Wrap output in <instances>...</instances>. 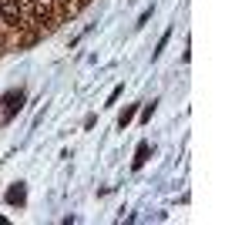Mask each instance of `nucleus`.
<instances>
[{
  "label": "nucleus",
  "instance_id": "nucleus-4",
  "mask_svg": "<svg viewBox=\"0 0 252 225\" xmlns=\"http://www.w3.org/2000/svg\"><path fill=\"white\" fill-rule=\"evenodd\" d=\"M145 161H148V145L141 141V145H138V155H135V168H141Z\"/></svg>",
  "mask_w": 252,
  "mask_h": 225
},
{
  "label": "nucleus",
  "instance_id": "nucleus-3",
  "mask_svg": "<svg viewBox=\"0 0 252 225\" xmlns=\"http://www.w3.org/2000/svg\"><path fill=\"white\" fill-rule=\"evenodd\" d=\"M24 198H27V192H24V182H17V185L7 188V202H10V205H24Z\"/></svg>",
  "mask_w": 252,
  "mask_h": 225
},
{
  "label": "nucleus",
  "instance_id": "nucleus-1",
  "mask_svg": "<svg viewBox=\"0 0 252 225\" xmlns=\"http://www.w3.org/2000/svg\"><path fill=\"white\" fill-rule=\"evenodd\" d=\"M0 20H3L7 27H20V24H24V7H20V0H0Z\"/></svg>",
  "mask_w": 252,
  "mask_h": 225
},
{
  "label": "nucleus",
  "instance_id": "nucleus-2",
  "mask_svg": "<svg viewBox=\"0 0 252 225\" xmlns=\"http://www.w3.org/2000/svg\"><path fill=\"white\" fill-rule=\"evenodd\" d=\"M20 104H24V91H7L3 94V111H0V125H3V121H10V114L14 111H20Z\"/></svg>",
  "mask_w": 252,
  "mask_h": 225
},
{
  "label": "nucleus",
  "instance_id": "nucleus-5",
  "mask_svg": "<svg viewBox=\"0 0 252 225\" xmlns=\"http://www.w3.org/2000/svg\"><path fill=\"white\" fill-rule=\"evenodd\" d=\"M131 118H135V108H125V111H121V118H118V128H125Z\"/></svg>",
  "mask_w": 252,
  "mask_h": 225
}]
</instances>
